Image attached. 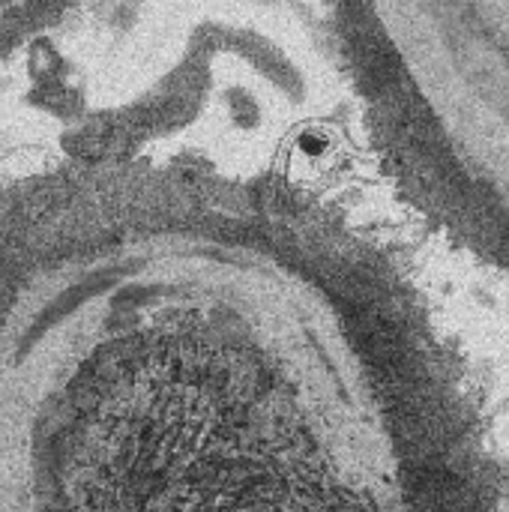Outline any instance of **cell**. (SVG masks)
Returning a JSON list of instances; mask_svg holds the SVG:
<instances>
[{"instance_id":"6da1fadb","label":"cell","mask_w":509,"mask_h":512,"mask_svg":"<svg viewBox=\"0 0 509 512\" xmlns=\"http://www.w3.org/2000/svg\"><path fill=\"white\" fill-rule=\"evenodd\" d=\"M375 129L420 207L509 270V3L360 9Z\"/></svg>"}]
</instances>
